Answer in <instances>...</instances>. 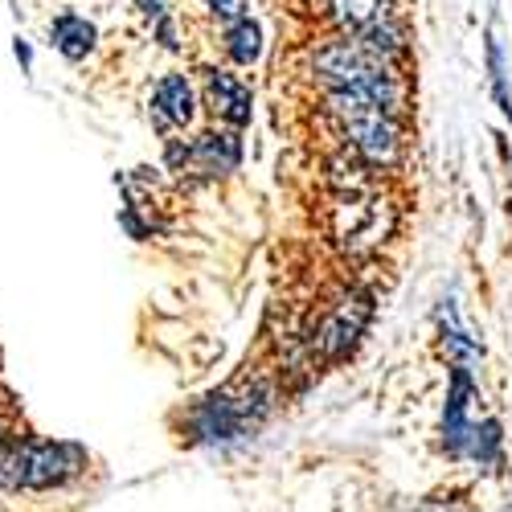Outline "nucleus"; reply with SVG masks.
I'll return each mask as SVG.
<instances>
[{
	"instance_id": "nucleus-1",
	"label": "nucleus",
	"mask_w": 512,
	"mask_h": 512,
	"mask_svg": "<svg viewBox=\"0 0 512 512\" xmlns=\"http://www.w3.org/2000/svg\"><path fill=\"white\" fill-rule=\"evenodd\" d=\"M324 111L345 148L373 173L398 168L406 156L410 99H390L373 91H324Z\"/></svg>"
},
{
	"instance_id": "nucleus-2",
	"label": "nucleus",
	"mask_w": 512,
	"mask_h": 512,
	"mask_svg": "<svg viewBox=\"0 0 512 512\" xmlns=\"http://www.w3.org/2000/svg\"><path fill=\"white\" fill-rule=\"evenodd\" d=\"M275 410V390L267 381H250V386H226L197 398L185 410L181 439L189 447H234L250 435L263 431V422Z\"/></svg>"
},
{
	"instance_id": "nucleus-3",
	"label": "nucleus",
	"mask_w": 512,
	"mask_h": 512,
	"mask_svg": "<svg viewBox=\"0 0 512 512\" xmlns=\"http://www.w3.org/2000/svg\"><path fill=\"white\" fill-rule=\"evenodd\" d=\"M410 62H394L369 50L365 41L332 33L312 50V74L324 91H373L390 99H410Z\"/></svg>"
},
{
	"instance_id": "nucleus-4",
	"label": "nucleus",
	"mask_w": 512,
	"mask_h": 512,
	"mask_svg": "<svg viewBox=\"0 0 512 512\" xmlns=\"http://www.w3.org/2000/svg\"><path fill=\"white\" fill-rule=\"evenodd\" d=\"M324 17L336 33L357 37L394 62H410V25L402 0H324Z\"/></svg>"
},
{
	"instance_id": "nucleus-5",
	"label": "nucleus",
	"mask_w": 512,
	"mask_h": 512,
	"mask_svg": "<svg viewBox=\"0 0 512 512\" xmlns=\"http://www.w3.org/2000/svg\"><path fill=\"white\" fill-rule=\"evenodd\" d=\"M242 160H246L242 132H230V127H218V123L193 136L164 140V168L185 181H205V185L226 181L242 168Z\"/></svg>"
},
{
	"instance_id": "nucleus-6",
	"label": "nucleus",
	"mask_w": 512,
	"mask_h": 512,
	"mask_svg": "<svg viewBox=\"0 0 512 512\" xmlns=\"http://www.w3.org/2000/svg\"><path fill=\"white\" fill-rule=\"evenodd\" d=\"M373 312H377V304H373L369 291L353 287L349 295H340V300L320 316V324L312 332V353H320V361H328V365L345 361L365 340V332L373 324Z\"/></svg>"
},
{
	"instance_id": "nucleus-7",
	"label": "nucleus",
	"mask_w": 512,
	"mask_h": 512,
	"mask_svg": "<svg viewBox=\"0 0 512 512\" xmlns=\"http://www.w3.org/2000/svg\"><path fill=\"white\" fill-rule=\"evenodd\" d=\"M476 406H480V377L472 369H447V394L439 410V451L447 463H463L467 435L476 426Z\"/></svg>"
},
{
	"instance_id": "nucleus-8",
	"label": "nucleus",
	"mask_w": 512,
	"mask_h": 512,
	"mask_svg": "<svg viewBox=\"0 0 512 512\" xmlns=\"http://www.w3.org/2000/svg\"><path fill=\"white\" fill-rule=\"evenodd\" d=\"M201 111V91L193 87V78L185 70H164L152 91H148V123L160 140L185 136L189 127L197 123Z\"/></svg>"
},
{
	"instance_id": "nucleus-9",
	"label": "nucleus",
	"mask_w": 512,
	"mask_h": 512,
	"mask_svg": "<svg viewBox=\"0 0 512 512\" xmlns=\"http://www.w3.org/2000/svg\"><path fill=\"white\" fill-rule=\"evenodd\" d=\"M201 107L209 119L230 132H246L254 123V91L250 82L230 66H205L201 70Z\"/></svg>"
},
{
	"instance_id": "nucleus-10",
	"label": "nucleus",
	"mask_w": 512,
	"mask_h": 512,
	"mask_svg": "<svg viewBox=\"0 0 512 512\" xmlns=\"http://www.w3.org/2000/svg\"><path fill=\"white\" fill-rule=\"evenodd\" d=\"M431 320H435L439 353H443L447 369H472V373H480V365H484V345H480V336L467 328L455 295H443V300L435 304V312H431Z\"/></svg>"
},
{
	"instance_id": "nucleus-11",
	"label": "nucleus",
	"mask_w": 512,
	"mask_h": 512,
	"mask_svg": "<svg viewBox=\"0 0 512 512\" xmlns=\"http://www.w3.org/2000/svg\"><path fill=\"white\" fill-rule=\"evenodd\" d=\"M218 46H222V58L230 62V70H254L267 54V33H263V21L259 17H238V21H226L218 29Z\"/></svg>"
},
{
	"instance_id": "nucleus-12",
	"label": "nucleus",
	"mask_w": 512,
	"mask_h": 512,
	"mask_svg": "<svg viewBox=\"0 0 512 512\" xmlns=\"http://www.w3.org/2000/svg\"><path fill=\"white\" fill-rule=\"evenodd\" d=\"M50 46L70 62V66H82L95 50H99V25L91 17H82L74 9H62L54 21H50Z\"/></svg>"
},
{
	"instance_id": "nucleus-13",
	"label": "nucleus",
	"mask_w": 512,
	"mask_h": 512,
	"mask_svg": "<svg viewBox=\"0 0 512 512\" xmlns=\"http://www.w3.org/2000/svg\"><path fill=\"white\" fill-rule=\"evenodd\" d=\"M484 74H488L492 107L512 127V74H508V58H504V41L496 33V21H488V29H484Z\"/></svg>"
},
{
	"instance_id": "nucleus-14",
	"label": "nucleus",
	"mask_w": 512,
	"mask_h": 512,
	"mask_svg": "<svg viewBox=\"0 0 512 512\" xmlns=\"http://www.w3.org/2000/svg\"><path fill=\"white\" fill-rule=\"evenodd\" d=\"M463 463L480 467V472H500L504 467V422L496 414H480L472 435H467Z\"/></svg>"
},
{
	"instance_id": "nucleus-15",
	"label": "nucleus",
	"mask_w": 512,
	"mask_h": 512,
	"mask_svg": "<svg viewBox=\"0 0 512 512\" xmlns=\"http://www.w3.org/2000/svg\"><path fill=\"white\" fill-rule=\"evenodd\" d=\"M152 41H156L164 54H181V29H177V17H173V13L160 17V21L152 25Z\"/></svg>"
},
{
	"instance_id": "nucleus-16",
	"label": "nucleus",
	"mask_w": 512,
	"mask_h": 512,
	"mask_svg": "<svg viewBox=\"0 0 512 512\" xmlns=\"http://www.w3.org/2000/svg\"><path fill=\"white\" fill-rule=\"evenodd\" d=\"M201 9L226 25V21H238V17L250 13V0H201Z\"/></svg>"
},
{
	"instance_id": "nucleus-17",
	"label": "nucleus",
	"mask_w": 512,
	"mask_h": 512,
	"mask_svg": "<svg viewBox=\"0 0 512 512\" xmlns=\"http://www.w3.org/2000/svg\"><path fill=\"white\" fill-rule=\"evenodd\" d=\"M13 54H17L21 70H25V74H33V46H29L25 37H13Z\"/></svg>"
}]
</instances>
